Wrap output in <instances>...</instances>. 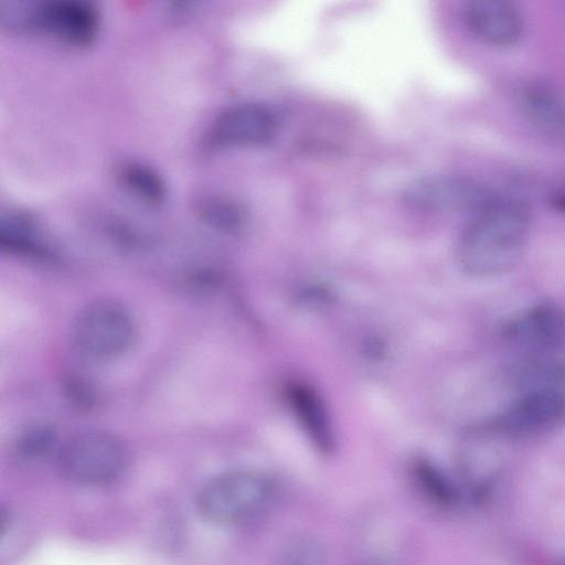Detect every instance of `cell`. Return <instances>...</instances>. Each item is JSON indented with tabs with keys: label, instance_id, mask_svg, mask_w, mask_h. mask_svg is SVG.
Returning <instances> with one entry per match:
<instances>
[{
	"label": "cell",
	"instance_id": "4fadbf2b",
	"mask_svg": "<svg viewBox=\"0 0 565 565\" xmlns=\"http://www.w3.org/2000/svg\"><path fill=\"white\" fill-rule=\"evenodd\" d=\"M0 247L10 254L28 257H44L49 254V246L34 217L19 210L2 214Z\"/></svg>",
	"mask_w": 565,
	"mask_h": 565
},
{
	"label": "cell",
	"instance_id": "2e32d148",
	"mask_svg": "<svg viewBox=\"0 0 565 565\" xmlns=\"http://www.w3.org/2000/svg\"><path fill=\"white\" fill-rule=\"evenodd\" d=\"M196 212L209 226L227 234H235L245 223V212L236 202L223 196H203Z\"/></svg>",
	"mask_w": 565,
	"mask_h": 565
},
{
	"label": "cell",
	"instance_id": "52a82bcc",
	"mask_svg": "<svg viewBox=\"0 0 565 565\" xmlns=\"http://www.w3.org/2000/svg\"><path fill=\"white\" fill-rule=\"evenodd\" d=\"M564 418V390L541 387L521 391L491 424L497 431L519 436L547 430Z\"/></svg>",
	"mask_w": 565,
	"mask_h": 565
},
{
	"label": "cell",
	"instance_id": "5b68a950",
	"mask_svg": "<svg viewBox=\"0 0 565 565\" xmlns=\"http://www.w3.org/2000/svg\"><path fill=\"white\" fill-rule=\"evenodd\" d=\"M273 484L254 470H234L210 480L200 491L198 508L209 521L236 524L259 514L269 503Z\"/></svg>",
	"mask_w": 565,
	"mask_h": 565
},
{
	"label": "cell",
	"instance_id": "9a60e30c",
	"mask_svg": "<svg viewBox=\"0 0 565 565\" xmlns=\"http://www.w3.org/2000/svg\"><path fill=\"white\" fill-rule=\"evenodd\" d=\"M412 477L419 493L429 502L447 508L457 500L458 492L450 479L434 463L417 459L412 466Z\"/></svg>",
	"mask_w": 565,
	"mask_h": 565
},
{
	"label": "cell",
	"instance_id": "9c48e42d",
	"mask_svg": "<svg viewBox=\"0 0 565 565\" xmlns=\"http://www.w3.org/2000/svg\"><path fill=\"white\" fill-rule=\"evenodd\" d=\"M467 29L479 40L493 46H509L523 35L522 10L508 0H471L462 8Z\"/></svg>",
	"mask_w": 565,
	"mask_h": 565
},
{
	"label": "cell",
	"instance_id": "d6986e66",
	"mask_svg": "<svg viewBox=\"0 0 565 565\" xmlns=\"http://www.w3.org/2000/svg\"><path fill=\"white\" fill-rule=\"evenodd\" d=\"M551 203L555 206V209L565 213V184L558 186L551 194Z\"/></svg>",
	"mask_w": 565,
	"mask_h": 565
},
{
	"label": "cell",
	"instance_id": "30bf717a",
	"mask_svg": "<svg viewBox=\"0 0 565 565\" xmlns=\"http://www.w3.org/2000/svg\"><path fill=\"white\" fill-rule=\"evenodd\" d=\"M515 105L525 121L543 138L565 143V97L552 84L541 79L521 83Z\"/></svg>",
	"mask_w": 565,
	"mask_h": 565
},
{
	"label": "cell",
	"instance_id": "7c38bea8",
	"mask_svg": "<svg viewBox=\"0 0 565 565\" xmlns=\"http://www.w3.org/2000/svg\"><path fill=\"white\" fill-rule=\"evenodd\" d=\"M287 399L305 433L323 454L333 449V434L330 419L319 394L305 383L288 385Z\"/></svg>",
	"mask_w": 565,
	"mask_h": 565
},
{
	"label": "cell",
	"instance_id": "277c9868",
	"mask_svg": "<svg viewBox=\"0 0 565 565\" xmlns=\"http://www.w3.org/2000/svg\"><path fill=\"white\" fill-rule=\"evenodd\" d=\"M1 20L10 28L42 31L75 46L92 43L100 25L98 10L86 0H47L2 9Z\"/></svg>",
	"mask_w": 565,
	"mask_h": 565
},
{
	"label": "cell",
	"instance_id": "e0dca14e",
	"mask_svg": "<svg viewBox=\"0 0 565 565\" xmlns=\"http://www.w3.org/2000/svg\"><path fill=\"white\" fill-rule=\"evenodd\" d=\"M276 565H328V554L318 539L298 533L279 546Z\"/></svg>",
	"mask_w": 565,
	"mask_h": 565
},
{
	"label": "cell",
	"instance_id": "7a4b0ae2",
	"mask_svg": "<svg viewBox=\"0 0 565 565\" xmlns=\"http://www.w3.org/2000/svg\"><path fill=\"white\" fill-rule=\"evenodd\" d=\"M137 324L131 311L114 299L84 306L73 320L71 343L89 362H107L124 355L134 344Z\"/></svg>",
	"mask_w": 565,
	"mask_h": 565
},
{
	"label": "cell",
	"instance_id": "ba28073f",
	"mask_svg": "<svg viewBox=\"0 0 565 565\" xmlns=\"http://www.w3.org/2000/svg\"><path fill=\"white\" fill-rule=\"evenodd\" d=\"M276 132L277 120L271 110L256 103H239L215 117L206 142L213 148L258 147L270 142Z\"/></svg>",
	"mask_w": 565,
	"mask_h": 565
},
{
	"label": "cell",
	"instance_id": "8fae6325",
	"mask_svg": "<svg viewBox=\"0 0 565 565\" xmlns=\"http://www.w3.org/2000/svg\"><path fill=\"white\" fill-rule=\"evenodd\" d=\"M503 334L526 349L559 348L565 344V310L553 303L534 305L511 318Z\"/></svg>",
	"mask_w": 565,
	"mask_h": 565
},
{
	"label": "cell",
	"instance_id": "5bb4252c",
	"mask_svg": "<svg viewBox=\"0 0 565 565\" xmlns=\"http://www.w3.org/2000/svg\"><path fill=\"white\" fill-rule=\"evenodd\" d=\"M117 178L121 185L140 201L157 205L167 196V184L152 167L139 161H126L118 166Z\"/></svg>",
	"mask_w": 565,
	"mask_h": 565
},
{
	"label": "cell",
	"instance_id": "6da1fadb",
	"mask_svg": "<svg viewBox=\"0 0 565 565\" xmlns=\"http://www.w3.org/2000/svg\"><path fill=\"white\" fill-rule=\"evenodd\" d=\"M531 222L525 203L494 196L461 234L457 248L461 270L475 278H491L512 269L525 249Z\"/></svg>",
	"mask_w": 565,
	"mask_h": 565
},
{
	"label": "cell",
	"instance_id": "ac0fdd59",
	"mask_svg": "<svg viewBox=\"0 0 565 565\" xmlns=\"http://www.w3.org/2000/svg\"><path fill=\"white\" fill-rule=\"evenodd\" d=\"M57 434L52 425L36 424L24 430L18 440V452L25 459L46 456L55 447Z\"/></svg>",
	"mask_w": 565,
	"mask_h": 565
},
{
	"label": "cell",
	"instance_id": "3957f363",
	"mask_svg": "<svg viewBox=\"0 0 565 565\" xmlns=\"http://www.w3.org/2000/svg\"><path fill=\"white\" fill-rule=\"evenodd\" d=\"M57 467L70 481L89 487L113 483L128 467L124 443L103 430L82 431L67 439L57 451Z\"/></svg>",
	"mask_w": 565,
	"mask_h": 565
},
{
	"label": "cell",
	"instance_id": "8992f818",
	"mask_svg": "<svg viewBox=\"0 0 565 565\" xmlns=\"http://www.w3.org/2000/svg\"><path fill=\"white\" fill-rule=\"evenodd\" d=\"M493 196L479 181L457 174L429 175L413 181L404 200L413 207L429 212H478Z\"/></svg>",
	"mask_w": 565,
	"mask_h": 565
}]
</instances>
